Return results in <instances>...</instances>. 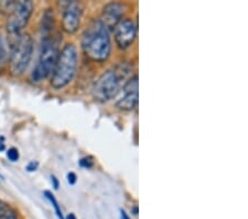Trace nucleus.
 Instances as JSON below:
<instances>
[{
    "mask_svg": "<svg viewBox=\"0 0 248 219\" xmlns=\"http://www.w3.org/2000/svg\"><path fill=\"white\" fill-rule=\"evenodd\" d=\"M82 49L86 57L95 62H104L109 58L111 42L109 30L101 20H94L82 35Z\"/></svg>",
    "mask_w": 248,
    "mask_h": 219,
    "instance_id": "f257e3e1",
    "label": "nucleus"
},
{
    "mask_svg": "<svg viewBox=\"0 0 248 219\" xmlns=\"http://www.w3.org/2000/svg\"><path fill=\"white\" fill-rule=\"evenodd\" d=\"M131 67L127 62H121L113 69L107 70L94 83L93 98L99 103H105L114 99L121 89L123 80L130 74Z\"/></svg>",
    "mask_w": 248,
    "mask_h": 219,
    "instance_id": "f03ea898",
    "label": "nucleus"
},
{
    "mask_svg": "<svg viewBox=\"0 0 248 219\" xmlns=\"http://www.w3.org/2000/svg\"><path fill=\"white\" fill-rule=\"evenodd\" d=\"M78 54L73 43H67L60 51L57 65L52 72L51 85L55 90H61L70 84L78 69Z\"/></svg>",
    "mask_w": 248,
    "mask_h": 219,
    "instance_id": "7ed1b4c3",
    "label": "nucleus"
},
{
    "mask_svg": "<svg viewBox=\"0 0 248 219\" xmlns=\"http://www.w3.org/2000/svg\"><path fill=\"white\" fill-rule=\"evenodd\" d=\"M33 53V40L31 35L23 34L19 35L11 47L9 70L15 77H19L27 70Z\"/></svg>",
    "mask_w": 248,
    "mask_h": 219,
    "instance_id": "20e7f679",
    "label": "nucleus"
},
{
    "mask_svg": "<svg viewBox=\"0 0 248 219\" xmlns=\"http://www.w3.org/2000/svg\"><path fill=\"white\" fill-rule=\"evenodd\" d=\"M59 53L60 51L58 42L54 41L53 38L51 39L49 37H46L42 40L38 63L31 74L33 81L40 82L50 77L53 72L55 65H57Z\"/></svg>",
    "mask_w": 248,
    "mask_h": 219,
    "instance_id": "39448f33",
    "label": "nucleus"
},
{
    "mask_svg": "<svg viewBox=\"0 0 248 219\" xmlns=\"http://www.w3.org/2000/svg\"><path fill=\"white\" fill-rule=\"evenodd\" d=\"M33 13V2L30 0H20L16 1L14 9L8 16L7 31L10 34H18L29 22Z\"/></svg>",
    "mask_w": 248,
    "mask_h": 219,
    "instance_id": "423d86ee",
    "label": "nucleus"
},
{
    "mask_svg": "<svg viewBox=\"0 0 248 219\" xmlns=\"http://www.w3.org/2000/svg\"><path fill=\"white\" fill-rule=\"evenodd\" d=\"M115 42L119 49L125 50L133 45L137 37V26L131 18H124L114 28Z\"/></svg>",
    "mask_w": 248,
    "mask_h": 219,
    "instance_id": "0eeeda50",
    "label": "nucleus"
},
{
    "mask_svg": "<svg viewBox=\"0 0 248 219\" xmlns=\"http://www.w3.org/2000/svg\"><path fill=\"white\" fill-rule=\"evenodd\" d=\"M139 81L138 75L127 80V82L123 86L122 97L116 102V107L122 111H133L138 104L139 98Z\"/></svg>",
    "mask_w": 248,
    "mask_h": 219,
    "instance_id": "6e6552de",
    "label": "nucleus"
},
{
    "mask_svg": "<svg viewBox=\"0 0 248 219\" xmlns=\"http://www.w3.org/2000/svg\"><path fill=\"white\" fill-rule=\"evenodd\" d=\"M83 7L81 2L67 1L62 11V29L66 34H75L81 25Z\"/></svg>",
    "mask_w": 248,
    "mask_h": 219,
    "instance_id": "1a4fd4ad",
    "label": "nucleus"
},
{
    "mask_svg": "<svg viewBox=\"0 0 248 219\" xmlns=\"http://www.w3.org/2000/svg\"><path fill=\"white\" fill-rule=\"evenodd\" d=\"M125 14V5L121 2H110L104 7L101 22L108 30H113L115 26L123 19Z\"/></svg>",
    "mask_w": 248,
    "mask_h": 219,
    "instance_id": "9d476101",
    "label": "nucleus"
},
{
    "mask_svg": "<svg viewBox=\"0 0 248 219\" xmlns=\"http://www.w3.org/2000/svg\"><path fill=\"white\" fill-rule=\"evenodd\" d=\"M45 196H46V198L47 199V201H49V202H51V205L53 206L54 212H55V214H57L58 218H59V219H65V218H64V216H63L61 206L59 205V202H58V201H57V198L54 197V195L52 194L51 192H49V190H46V192H45Z\"/></svg>",
    "mask_w": 248,
    "mask_h": 219,
    "instance_id": "9b49d317",
    "label": "nucleus"
},
{
    "mask_svg": "<svg viewBox=\"0 0 248 219\" xmlns=\"http://www.w3.org/2000/svg\"><path fill=\"white\" fill-rule=\"evenodd\" d=\"M78 165L81 166V167H83V168L90 169V168H92V167L94 166V158L92 157V156L83 157V158H81L78 161Z\"/></svg>",
    "mask_w": 248,
    "mask_h": 219,
    "instance_id": "f8f14e48",
    "label": "nucleus"
},
{
    "mask_svg": "<svg viewBox=\"0 0 248 219\" xmlns=\"http://www.w3.org/2000/svg\"><path fill=\"white\" fill-rule=\"evenodd\" d=\"M6 155H7V158L13 163L18 162V159L20 157L19 151H18V149H16V147H10V149L7 151Z\"/></svg>",
    "mask_w": 248,
    "mask_h": 219,
    "instance_id": "ddd939ff",
    "label": "nucleus"
},
{
    "mask_svg": "<svg viewBox=\"0 0 248 219\" xmlns=\"http://www.w3.org/2000/svg\"><path fill=\"white\" fill-rule=\"evenodd\" d=\"M0 219H18V215L16 213V210L8 207L5 212L0 214Z\"/></svg>",
    "mask_w": 248,
    "mask_h": 219,
    "instance_id": "4468645a",
    "label": "nucleus"
},
{
    "mask_svg": "<svg viewBox=\"0 0 248 219\" xmlns=\"http://www.w3.org/2000/svg\"><path fill=\"white\" fill-rule=\"evenodd\" d=\"M66 181H67V183H69V184H70L71 186L75 185V184H77V182H78L77 174H75L74 172L67 173V175H66Z\"/></svg>",
    "mask_w": 248,
    "mask_h": 219,
    "instance_id": "2eb2a0df",
    "label": "nucleus"
},
{
    "mask_svg": "<svg viewBox=\"0 0 248 219\" xmlns=\"http://www.w3.org/2000/svg\"><path fill=\"white\" fill-rule=\"evenodd\" d=\"M39 167V163L35 162V161H31L30 163H28V165L26 166V169L27 172L32 173V172H35V170L38 169Z\"/></svg>",
    "mask_w": 248,
    "mask_h": 219,
    "instance_id": "dca6fc26",
    "label": "nucleus"
},
{
    "mask_svg": "<svg viewBox=\"0 0 248 219\" xmlns=\"http://www.w3.org/2000/svg\"><path fill=\"white\" fill-rule=\"evenodd\" d=\"M51 183H52V187H53V188L57 190V189H59V186H60V182H59V179L54 176V175H51Z\"/></svg>",
    "mask_w": 248,
    "mask_h": 219,
    "instance_id": "f3484780",
    "label": "nucleus"
},
{
    "mask_svg": "<svg viewBox=\"0 0 248 219\" xmlns=\"http://www.w3.org/2000/svg\"><path fill=\"white\" fill-rule=\"evenodd\" d=\"M3 57H5V49H3V43L1 37H0V63H1Z\"/></svg>",
    "mask_w": 248,
    "mask_h": 219,
    "instance_id": "a211bd4d",
    "label": "nucleus"
},
{
    "mask_svg": "<svg viewBox=\"0 0 248 219\" xmlns=\"http://www.w3.org/2000/svg\"><path fill=\"white\" fill-rule=\"evenodd\" d=\"M8 208V206L5 204V202H1V201H0V214H1V213H3V212H5V210Z\"/></svg>",
    "mask_w": 248,
    "mask_h": 219,
    "instance_id": "6ab92c4d",
    "label": "nucleus"
},
{
    "mask_svg": "<svg viewBox=\"0 0 248 219\" xmlns=\"http://www.w3.org/2000/svg\"><path fill=\"white\" fill-rule=\"evenodd\" d=\"M121 219H130L124 209H121Z\"/></svg>",
    "mask_w": 248,
    "mask_h": 219,
    "instance_id": "aec40b11",
    "label": "nucleus"
},
{
    "mask_svg": "<svg viewBox=\"0 0 248 219\" xmlns=\"http://www.w3.org/2000/svg\"><path fill=\"white\" fill-rule=\"evenodd\" d=\"M6 150V145L5 143H3L2 141H0V152H3V151Z\"/></svg>",
    "mask_w": 248,
    "mask_h": 219,
    "instance_id": "412c9836",
    "label": "nucleus"
},
{
    "mask_svg": "<svg viewBox=\"0 0 248 219\" xmlns=\"http://www.w3.org/2000/svg\"><path fill=\"white\" fill-rule=\"evenodd\" d=\"M65 219H77V217H75L74 214H70V215H67Z\"/></svg>",
    "mask_w": 248,
    "mask_h": 219,
    "instance_id": "4be33fe9",
    "label": "nucleus"
},
{
    "mask_svg": "<svg viewBox=\"0 0 248 219\" xmlns=\"http://www.w3.org/2000/svg\"><path fill=\"white\" fill-rule=\"evenodd\" d=\"M133 213H134V215H138V207L137 206L133 208Z\"/></svg>",
    "mask_w": 248,
    "mask_h": 219,
    "instance_id": "5701e85b",
    "label": "nucleus"
}]
</instances>
